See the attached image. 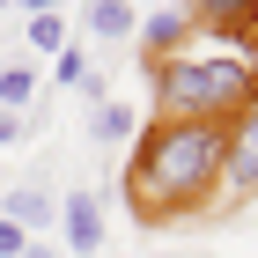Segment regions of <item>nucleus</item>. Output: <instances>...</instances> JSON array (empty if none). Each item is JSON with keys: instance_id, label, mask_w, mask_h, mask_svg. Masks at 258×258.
<instances>
[{"instance_id": "nucleus-13", "label": "nucleus", "mask_w": 258, "mask_h": 258, "mask_svg": "<svg viewBox=\"0 0 258 258\" xmlns=\"http://www.w3.org/2000/svg\"><path fill=\"white\" fill-rule=\"evenodd\" d=\"M22 251H30V236H22L15 221H0V258H22Z\"/></svg>"}, {"instance_id": "nucleus-7", "label": "nucleus", "mask_w": 258, "mask_h": 258, "mask_svg": "<svg viewBox=\"0 0 258 258\" xmlns=\"http://www.w3.org/2000/svg\"><path fill=\"white\" fill-rule=\"evenodd\" d=\"M184 15L207 22V30H229V37H251L258 44V0H192Z\"/></svg>"}, {"instance_id": "nucleus-15", "label": "nucleus", "mask_w": 258, "mask_h": 258, "mask_svg": "<svg viewBox=\"0 0 258 258\" xmlns=\"http://www.w3.org/2000/svg\"><path fill=\"white\" fill-rule=\"evenodd\" d=\"M22 258H59V251H52V243H30V251H22Z\"/></svg>"}, {"instance_id": "nucleus-19", "label": "nucleus", "mask_w": 258, "mask_h": 258, "mask_svg": "<svg viewBox=\"0 0 258 258\" xmlns=\"http://www.w3.org/2000/svg\"><path fill=\"white\" fill-rule=\"evenodd\" d=\"M133 8H140V0H133Z\"/></svg>"}, {"instance_id": "nucleus-1", "label": "nucleus", "mask_w": 258, "mask_h": 258, "mask_svg": "<svg viewBox=\"0 0 258 258\" xmlns=\"http://www.w3.org/2000/svg\"><path fill=\"white\" fill-rule=\"evenodd\" d=\"M221 148H229V125L155 118L125 155V214L140 229H170V221H192L199 207H214L221 199Z\"/></svg>"}, {"instance_id": "nucleus-4", "label": "nucleus", "mask_w": 258, "mask_h": 258, "mask_svg": "<svg viewBox=\"0 0 258 258\" xmlns=\"http://www.w3.org/2000/svg\"><path fill=\"white\" fill-rule=\"evenodd\" d=\"M0 221H15L22 236L37 243L44 229H59V192H52V177H22V184H8V192H0Z\"/></svg>"}, {"instance_id": "nucleus-10", "label": "nucleus", "mask_w": 258, "mask_h": 258, "mask_svg": "<svg viewBox=\"0 0 258 258\" xmlns=\"http://www.w3.org/2000/svg\"><path fill=\"white\" fill-rule=\"evenodd\" d=\"M133 133H140L133 103H96V111H89V140H96V148H125Z\"/></svg>"}, {"instance_id": "nucleus-2", "label": "nucleus", "mask_w": 258, "mask_h": 258, "mask_svg": "<svg viewBox=\"0 0 258 258\" xmlns=\"http://www.w3.org/2000/svg\"><path fill=\"white\" fill-rule=\"evenodd\" d=\"M148 74H155V118L177 125H236L258 103V67L236 52H177Z\"/></svg>"}, {"instance_id": "nucleus-6", "label": "nucleus", "mask_w": 258, "mask_h": 258, "mask_svg": "<svg viewBox=\"0 0 258 258\" xmlns=\"http://www.w3.org/2000/svg\"><path fill=\"white\" fill-rule=\"evenodd\" d=\"M59 243H67L74 258H96V251H103V199L89 192V184L59 192Z\"/></svg>"}, {"instance_id": "nucleus-14", "label": "nucleus", "mask_w": 258, "mask_h": 258, "mask_svg": "<svg viewBox=\"0 0 258 258\" xmlns=\"http://www.w3.org/2000/svg\"><path fill=\"white\" fill-rule=\"evenodd\" d=\"M15 8H22V22L30 15H59V0H15Z\"/></svg>"}, {"instance_id": "nucleus-11", "label": "nucleus", "mask_w": 258, "mask_h": 258, "mask_svg": "<svg viewBox=\"0 0 258 258\" xmlns=\"http://www.w3.org/2000/svg\"><path fill=\"white\" fill-rule=\"evenodd\" d=\"M30 52H67V22L59 15H30Z\"/></svg>"}, {"instance_id": "nucleus-17", "label": "nucleus", "mask_w": 258, "mask_h": 258, "mask_svg": "<svg viewBox=\"0 0 258 258\" xmlns=\"http://www.w3.org/2000/svg\"><path fill=\"white\" fill-rule=\"evenodd\" d=\"M251 67H258V52H251Z\"/></svg>"}, {"instance_id": "nucleus-8", "label": "nucleus", "mask_w": 258, "mask_h": 258, "mask_svg": "<svg viewBox=\"0 0 258 258\" xmlns=\"http://www.w3.org/2000/svg\"><path fill=\"white\" fill-rule=\"evenodd\" d=\"M37 89H44L37 59H8L0 67V111H8V118H30V111H37Z\"/></svg>"}, {"instance_id": "nucleus-3", "label": "nucleus", "mask_w": 258, "mask_h": 258, "mask_svg": "<svg viewBox=\"0 0 258 258\" xmlns=\"http://www.w3.org/2000/svg\"><path fill=\"white\" fill-rule=\"evenodd\" d=\"M221 214H243V199H258V103L229 125V148H221Z\"/></svg>"}, {"instance_id": "nucleus-9", "label": "nucleus", "mask_w": 258, "mask_h": 258, "mask_svg": "<svg viewBox=\"0 0 258 258\" xmlns=\"http://www.w3.org/2000/svg\"><path fill=\"white\" fill-rule=\"evenodd\" d=\"M133 30H140L133 0H89V37L96 44H133Z\"/></svg>"}, {"instance_id": "nucleus-12", "label": "nucleus", "mask_w": 258, "mask_h": 258, "mask_svg": "<svg viewBox=\"0 0 258 258\" xmlns=\"http://www.w3.org/2000/svg\"><path fill=\"white\" fill-rule=\"evenodd\" d=\"M52 81H59V89H81V81H89V52H81V44H67L59 59H52Z\"/></svg>"}, {"instance_id": "nucleus-16", "label": "nucleus", "mask_w": 258, "mask_h": 258, "mask_svg": "<svg viewBox=\"0 0 258 258\" xmlns=\"http://www.w3.org/2000/svg\"><path fill=\"white\" fill-rule=\"evenodd\" d=\"M8 8H15V0H0V15H8Z\"/></svg>"}, {"instance_id": "nucleus-18", "label": "nucleus", "mask_w": 258, "mask_h": 258, "mask_svg": "<svg viewBox=\"0 0 258 258\" xmlns=\"http://www.w3.org/2000/svg\"><path fill=\"white\" fill-rule=\"evenodd\" d=\"M155 258H170V251H155Z\"/></svg>"}, {"instance_id": "nucleus-5", "label": "nucleus", "mask_w": 258, "mask_h": 258, "mask_svg": "<svg viewBox=\"0 0 258 258\" xmlns=\"http://www.w3.org/2000/svg\"><path fill=\"white\" fill-rule=\"evenodd\" d=\"M199 37V22L184 15V8H155V15H140L133 44H140V67H162V59H177V52H192Z\"/></svg>"}]
</instances>
